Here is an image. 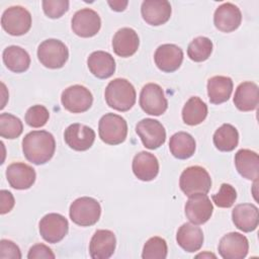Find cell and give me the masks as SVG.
<instances>
[{
    "instance_id": "9a60e30c",
    "label": "cell",
    "mask_w": 259,
    "mask_h": 259,
    "mask_svg": "<svg viewBox=\"0 0 259 259\" xmlns=\"http://www.w3.org/2000/svg\"><path fill=\"white\" fill-rule=\"evenodd\" d=\"M66 144L75 151H86L90 149L95 141V132L88 125L73 123L64 133Z\"/></svg>"
},
{
    "instance_id": "8fae6325",
    "label": "cell",
    "mask_w": 259,
    "mask_h": 259,
    "mask_svg": "<svg viewBox=\"0 0 259 259\" xmlns=\"http://www.w3.org/2000/svg\"><path fill=\"white\" fill-rule=\"evenodd\" d=\"M136 132L143 145L150 150L158 149L166 141V131L163 124L154 118H144L139 121Z\"/></svg>"
},
{
    "instance_id": "ffe728a7",
    "label": "cell",
    "mask_w": 259,
    "mask_h": 259,
    "mask_svg": "<svg viewBox=\"0 0 259 259\" xmlns=\"http://www.w3.org/2000/svg\"><path fill=\"white\" fill-rule=\"evenodd\" d=\"M6 178L9 185L18 190L30 188L36 178L34 169L21 162L10 164L6 169Z\"/></svg>"
},
{
    "instance_id": "7c38bea8",
    "label": "cell",
    "mask_w": 259,
    "mask_h": 259,
    "mask_svg": "<svg viewBox=\"0 0 259 259\" xmlns=\"http://www.w3.org/2000/svg\"><path fill=\"white\" fill-rule=\"evenodd\" d=\"M72 30L81 37H91L97 34L101 27V19L98 13L90 8L78 10L72 17Z\"/></svg>"
},
{
    "instance_id": "52a82bcc",
    "label": "cell",
    "mask_w": 259,
    "mask_h": 259,
    "mask_svg": "<svg viewBox=\"0 0 259 259\" xmlns=\"http://www.w3.org/2000/svg\"><path fill=\"white\" fill-rule=\"evenodd\" d=\"M1 25L10 35L25 34L31 27V14L22 6L8 7L2 14Z\"/></svg>"
},
{
    "instance_id": "6da1fadb",
    "label": "cell",
    "mask_w": 259,
    "mask_h": 259,
    "mask_svg": "<svg viewBox=\"0 0 259 259\" xmlns=\"http://www.w3.org/2000/svg\"><path fill=\"white\" fill-rule=\"evenodd\" d=\"M56 150L54 136L47 131H32L22 140V151L27 161L35 165L49 162Z\"/></svg>"
},
{
    "instance_id": "8992f818",
    "label": "cell",
    "mask_w": 259,
    "mask_h": 259,
    "mask_svg": "<svg viewBox=\"0 0 259 259\" xmlns=\"http://www.w3.org/2000/svg\"><path fill=\"white\" fill-rule=\"evenodd\" d=\"M37 58L45 67L49 69H60L66 64L69 58V51L63 41L56 38H49L38 46Z\"/></svg>"
},
{
    "instance_id": "d6986e66",
    "label": "cell",
    "mask_w": 259,
    "mask_h": 259,
    "mask_svg": "<svg viewBox=\"0 0 259 259\" xmlns=\"http://www.w3.org/2000/svg\"><path fill=\"white\" fill-rule=\"evenodd\" d=\"M171 12V5L166 0H146L141 7L143 19L154 26L166 23L170 19Z\"/></svg>"
},
{
    "instance_id": "9c48e42d",
    "label": "cell",
    "mask_w": 259,
    "mask_h": 259,
    "mask_svg": "<svg viewBox=\"0 0 259 259\" xmlns=\"http://www.w3.org/2000/svg\"><path fill=\"white\" fill-rule=\"evenodd\" d=\"M65 109L72 113L87 111L93 102V96L89 89L82 85H73L66 88L61 96Z\"/></svg>"
},
{
    "instance_id": "3957f363",
    "label": "cell",
    "mask_w": 259,
    "mask_h": 259,
    "mask_svg": "<svg viewBox=\"0 0 259 259\" xmlns=\"http://www.w3.org/2000/svg\"><path fill=\"white\" fill-rule=\"evenodd\" d=\"M71 221L81 227H89L95 225L100 219V203L89 196H83L75 199L69 210Z\"/></svg>"
},
{
    "instance_id": "5bb4252c",
    "label": "cell",
    "mask_w": 259,
    "mask_h": 259,
    "mask_svg": "<svg viewBox=\"0 0 259 259\" xmlns=\"http://www.w3.org/2000/svg\"><path fill=\"white\" fill-rule=\"evenodd\" d=\"M249 250L248 239L237 232L228 233L219 243V253L224 259H243Z\"/></svg>"
},
{
    "instance_id": "4fadbf2b",
    "label": "cell",
    "mask_w": 259,
    "mask_h": 259,
    "mask_svg": "<svg viewBox=\"0 0 259 259\" xmlns=\"http://www.w3.org/2000/svg\"><path fill=\"white\" fill-rule=\"evenodd\" d=\"M213 211L209 197L203 193H196L189 196L185 204V215L190 223L202 225L206 223Z\"/></svg>"
},
{
    "instance_id": "7402d4cb",
    "label": "cell",
    "mask_w": 259,
    "mask_h": 259,
    "mask_svg": "<svg viewBox=\"0 0 259 259\" xmlns=\"http://www.w3.org/2000/svg\"><path fill=\"white\" fill-rule=\"evenodd\" d=\"M132 168L138 179L151 181L155 179L159 173V162L155 155L143 151L134 157Z\"/></svg>"
},
{
    "instance_id": "603a6c76",
    "label": "cell",
    "mask_w": 259,
    "mask_h": 259,
    "mask_svg": "<svg viewBox=\"0 0 259 259\" xmlns=\"http://www.w3.org/2000/svg\"><path fill=\"white\" fill-rule=\"evenodd\" d=\"M140 39L138 33L130 27L118 29L112 38V49L115 55L121 58L133 56L139 49Z\"/></svg>"
},
{
    "instance_id": "8d00e7d4",
    "label": "cell",
    "mask_w": 259,
    "mask_h": 259,
    "mask_svg": "<svg viewBox=\"0 0 259 259\" xmlns=\"http://www.w3.org/2000/svg\"><path fill=\"white\" fill-rule=\"evenodd\" d=\"M211 198L217 206L229 208L235 203L237 199V191L231 184L223 183L219 192L213 194Z\"/></svg>"
},
{
    "instance_id": "60d3db41",
    "label": "cell",
    "mask_w": 259,
    "mask_h": 259,
    "mask_svg": "<svg viewBox=\"0 0 259 259\" xmlns=\"http://www.w3.org/2000/svg\"><path fill=\"white\" fill-rule=\"evenodd\" d=\"M0 200H1V203H0L1 214H5L9 212L15 204V200L12 193L5 189H2L0 191Z\"/></svg>"
},
{
    "instance_id": "ba28073f",
    "label": "cell",
    "mask_w": 259,
    "mask_h": 259,
    "mask_svg": "<svg viewBox=\"0 0 259 259\" xmlns=\"http://www.w3.org/2000/svg\"><path fill=\"white\" fill-rule=\"evenodd\" d=\"M140 105L150 115H161L168 107V101L160 85L156 83L146 84L140 93Z\"/></svg>"
},
{
    "instance_id": "b9f144b4",
    "label": "cell",
    "mask_w": 259,
    "mask_h": 259,
    "mask_svg": "<svg viewBox=\"0 0 259 259\" xmlns=\"http://www.w3.org/2000/svg\"><path fill=\"white\" fill-rule=\"evenodd\" d=\"M107 3H108V5L111 7L112 10L118 11V12H119V11H123V10L126 8L127 4H128L127 1H121V0H117V1H108Z\"/></svg>"
},
{
    "instance_id": "83f0119b",
    "label": "cell",
    "mask_w": 259,
    "mask_h": 259,
    "mask_svg": "<svg viewBox=\"0 0 259 259\" xmlns=\"http://www.w3.org/2000/svg\"><path fill=\"white\" fill-rule=\"evenodd\" d=\"M233 91V81L227 76H213L207 81V95L210 103L221 104L229 100Z\"/></svg>"
},
{
    "instance_id": "1f68e13d",
    "label": "cell",
    "mask_w": 259,
    "mask_h": 259,
    "mask_svg": "<svg viewBox=\"0 0 259 259\" xmlns=\"http://www.w3.org/2000/svg\"><path fill=\"white\" fill-rule=\"evenodd\" d=\"M212 140L213 145L219 151L231 152L238 146L239 133L234 125L224 123L214 132Z\"/></svg>"
},
{
    "instance_id": "7bdbcfd3",
    "label": "cell",
    "mask_w": 259,
    "mask_h": 259,
    "mask_svg": "<svg viewBox=\"0 0 259 259\" xmlns=\"http://www.w3.org/2000/svg\"><path fill=\"white\" fill-rule=\"evenodd\" d=\"M207 255H208V256H212L213 258L215 257L213 254H199V255H197L196 257H204V256H207Z\"/></svg>"
},
{
    "instance_id": "484cf974",
    "label": "cell",
    "mask_w": 259,
    "mask_h": 259,
    "mask_svg": "<svg viewBox=\"0 0 259 259\" xmlns=\"http://www.w3.org/2000/svg\"><path fill=\"white\" fill-rule=\"evenodd\" d=\"M89 71L99 79H107L115 72V61L113 57L103 51H96L90 54L87 59Z\"/></svg>"
},
{
    "instance_id": "e0dca14e",
    "label": "cell",
    "mask_w": 259,
    "mask_h": 259,
    "mask_svg": "<svg viewBox=\"0 0 259 259\" xmlns=\"http://www.w3.org/2000/svg\"><path fill=\"white\" fill-rule=\"evenodd\" d=\"M242 22V13L238 6L227 2L219 6L213 15L214 26L223 32L236 30Z\"/></svg>"
},
{
    "instance_id": "d6a6232c",
    "label": "cell",
    "mask_w": 259,
    "mask_h": 259,
    "mask_svg": "<svg viewBox=\"0 0 259 259\" xmlns=\"http://www.w3.org/2000/svg\"><path fill=\"white\" fill-rule=\"evenodd\" d=\"M212 52V41L205 36L195 37L187 48V55L194 62H203L210 57Z\"/></svg>"
},
{
    "instance_id": "cb8c5ba5",
    "label": "cell",
    "mask_w": 259,
    "mask_h": 259,
    "mask_svg": "<svg viewBox=\"0 0 259 259\" xmlns=\"http://www.w3.org/2000/svg\"><path fill=\"white\" fill-rule=\"evenodd\" d=\"M235 166L243 178L257 181L259 177V157L256 152L248 149L239 150L235 155Z\"/></svg>"
},
{
    "instance_id": "44dd1931",
    "label": "cell",
    "mask_w": 259,
    "mask_h": 259,
    "mask_svg": "<svg viewBox=\"0 0 259 259\" xmlns=\"http://www.w3.org/2000/svg\"><path fill=\"white\" fill-rule=\"evenodd\" d=\"M232 220L237 229L250 233L257 229L259 224L258 207L253 203H240L232 211Z\"/></svg>"
},
{
    "instance_id": "d4e9b609",
    "label": "cell",
    "mask_w": 259,
    "mask_h": 259,
    "mask_svg": "<svg viewBox=\"0 0 259 259\" xmlns=\"http://www.w3.org/2000/svg\"><path fill=\"white\" fill-rule=\"evenodd\" d=\"M259 103L258 85L251 81H246L236 89L234 95V104L241 111H251L257 108Z\"/></svg>"
},
{
    "instance_id": "f1b7e54d",
    "label": "cell",
    "mask_w": 259,
    "mask_h": 259,
    "mask_svg": "<svg viewBox=\"0 0 259 259\" xmlns=\"http://www.w3.org/2000/svg\"><path fill=\"white\" fill-rule=\"evenodd\" d=\"M2 59L6 68L14 73H23L30 65L28 53L18 46H10L4 49Z\"/></svg>"
},
{
    "instance_id": "74e56055",
    "label": "cell",
    "mask_w": 259,
    "mask_h": 259,
    "mask_svg": "<svg viewBox=\"0 0 259 259\" xmlns=\"http://www.w3.org/2000/svg\"><path fill=\"white\" fill-rule=\"evenodd\" d=\"M69 4L67 0H44L41 2L45 14L53 19L64 15L69 9Z\"/></svg>"
},
{
    "instance_id": "2e32d148",
    "label": "cell",
    "mask_w": 259,
    "mask_h": 259,
    "mask_svg": "<svg viewBox=\"0 0 259 259\" xmlns=\"http://www.w3.org/2000/svg\"><path fill=\"white\" fill-rule=\"evenodd\" d=\"M154 60L156 66L165 73H172L179 69L183 61L182 50L173 44H164L155 52Z\"/></svg>"
},
{
    "instance_id": "277c9868",
    "label": "cell",
    "mask_w": 259,
    "mask_h": 259,
    "mask_svg": "<svg viewBox=\"0 0 259 259\" xmlns=\"http://www.w3.org/2000/svg\"><path fill=\"white\" fill-rule=\"evenodd\" d=\"M179 186L188 197L196 193L206 194L211 186V178L203 167L190 166L181 173Z\"/></svg>"
},
{
    "instance_id": "d590c367",
    "label": "cell",
    "mask_w": 259,
    "mask_h": 259,
    "mask_svg": "<svg viewBox=\"0 0 259 259\" xmlns=\"http://www.w3.org/2000/svg\"><path fill=\"white\" fill-rule=\"evenodd\" d=\"M50 112L44 105H32L25 113V122L31 127H41L49 120Z\"/></svg>"
},
{
    "instance_id": "f35d334b",
    "label": "cell",
    "mask_w": 259,
    "mask_h": 259,
    "mask_svg": "<svg viewBox=\"0 0 259 259\" xmlns=\"http://www.w3.org/2000/svg\"><path fill=\"white\" fill-rule=\"evenodd\" d=\"M0 258L1 259H20L21 252L19 247L10 240L2 239L0 241Z\"/></svg>"
},
{
    "instance_id": "ab89813d",
    "label": "cell",
    "mask_w": 259,
    "mask_h": 259,
    "mask_svg": "<svg viewBox=\"0 0 259 259\" xmlns=\"http://www.w3.org/2000/svg\"><path fill=\"white\" fill-rule=\"evenodd\" d=\"M55 254L53 253L52 249L49 248L47 245L45 244H35L33 245L27 254V258L28 259H55Z\"/></svg>"
},
{
    "instance_id": "f546056e",
    "label": "cell",
    "mask_w": 259,
    "mask_h": 259,
    "mask_svg": "<svg viewBox=\"0 0 259 259\" xmlns=\"http://www.w3.org/2000/svg\"><path fill=\"white\" fill-rule=\"evenodd\" d=\"M194 138L185 132H178L174 134L169 141V149L171 154L180 160L190 158L195 152Z\"/></svg>"
},
{
    "instance_id": "e575fe53",
    "label": "cell",
    "mask_w": 259,
    "mask_h": 259,
    "mask_svg": "<svg viewBox=\"0 0 259 259\" xmlns=\"http://www.w3.org/2000/svg\"><path fill=\"white\" fill-rule=\"evenodd\" d=\"M167 243L161 237H152L144 245L143 259H165L167 257Z\"/></svg>"
},
{
    "instance_id": "4316f807",
    "label": "cell",
    "mask_w": 259,
    "mask_h": 259,
    "mask_svg": "<svg viewBox=\"0 0 259 259\" xmlns=\"http://www.w3.org/2000/svg\"><path fill=\"white\" fill-rule=\"evenodd\" d=\"M176 241L184 251L196 252L203 244L202 230L194 224L185 223L178 229Z\"/></svg>"
},
{
    "instance_id": "7a4b0ae2",
    "label": "cell",
    "mask_w": 259,
    "mask_h": 259,
    "mask_svg": "<svg viewBox=\"0 0 259 259\" xmlns=\"http://www.w3.org/2000/svg\"><path fill=\"white\" fill-rule=\"evenodd\" d=\"M104 97L109 107L124 112L135 105L137 94L130 81L123 78H116L107 84Z\"/></svg>"
},
{
    "instance_id": "30bf717a",
    "label": "cell",
    "mask_w": 259,
    "mask_h": 259,
    "mask_svg": "<svg viewBox=\"0 0 259 259\" xmlns=\"http://www.w3.org/2000/svg\"><path fill=\"white\" fill-rule=\"evenodd\" d=\"M39 233L45 241L51 244H56L62 241L68 234V220L56 212L46 214L39 222Z\"/></svg>"
},
{
    "instance_id": "836d02e7",
    "label": "cell",
    "mask_w": 259,
    "mask_h": 259,
    "mask_svg": "<svg viewBox=\"0 0 259 259\" xmlns=\"http://www.w3.org/2000/svg\"><path fill=\"white\" fill-rule=\"evenodd\" d=\"M23 131L22 121L15 115L4 112L0 114V136L4 139H16Z\"/></svg>"
},
{
    "instance_id": "ac0fdd59",
    "label": "cell",
    "mask_w": 259,
    "mask_h": 259,
    "mask_svg": "<svg viewBox=\"0 0 259 259\" xmlns=\"http://www.w3.org/2000/svg\"><path fill=\"white\" fill-rule=\"evenodd\" d=\"M116 246L113 232L109 230H97L89 244V253L93 259H107L112 256Z\"/></svg>"
},
{
    "instance_id": "5b68a950",
    "label": "cell",
    "mask_w": 259,
    "mask_h": 259,
    "mask_svg": "<svg viewBox=\"0 0 259 259\" xmlns=\"http://www.w3.org/2000/svg\"><path fill=\"white\" fill-rule=\"evenodd\" d=\"M98 134L107 145H119L127 135V123L123 117L115 113L104 114L98 123Z\"/></svg>"
},
{
    "instance_id": "4dcf8cb0",
    "label": "cell",
    "mask_w": 259,
    "mask_h": 259,
    "mask_svg": "<svg viewBox=\"0 0 259 259\" xmlns=\"http://www.w3.org/2000/svg\"><path fill=\"white\" fill-rule=\"evenodd\" d=\"M207 115L206 104L197 96L190 97L182 108V119L188 125L201 123Z\"/></svg>"
}]
</instances>
